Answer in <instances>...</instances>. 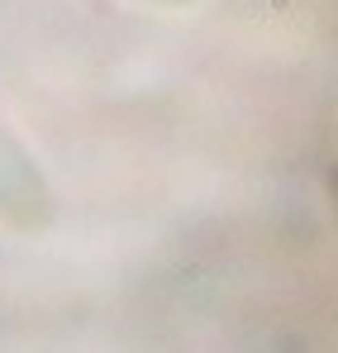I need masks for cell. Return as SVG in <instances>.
I'll return each instance as SVG.
<instances>
[{
	"instance_id": "1",
	"label": "cell",
	"mask_w": 338,
	"mask_h": 353,
	"mask_svg": "<svg viewBox=\"0 0 338 353\" xmlns=\"http://www.w3.org/2000/svg\"><path fill=\"white\" fill-rule=\"evenodd\" d=\"M57 215L53 186L39 168V158L19 143V134L0 115V220L14 234H43Z\"/></svg>"
},
{
	"instance_id": "2",
	"label": "cell",
	"mask_w": 338,
	"mask_h": 353,
	"mask_svg": "<svg viewBox=\"0 0 338 353\" xmlns=\"http://www.w3.org/2000/svg\"><path fill=\"white\" fill-rule=\"evenodd\" d=\"M324 191H329V205H334V215H338V163L329 168V176H324Z\"/></svg>"
},
{
	"instance_id": "3",
	"label": "cell",
	"mask_w": 338,
	"mask_h": 353,
	"mask_svg": "<svg viewBox=\"0 0 338 353\" xmlns=\"http://www.w3.org/2000/svg\"><path fill=\"white\" fill-rule=\"evenodd\" d=\"M153 5H191V0H153Z\"/></svg>"
}]
</instances>
